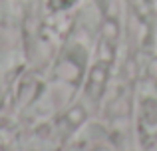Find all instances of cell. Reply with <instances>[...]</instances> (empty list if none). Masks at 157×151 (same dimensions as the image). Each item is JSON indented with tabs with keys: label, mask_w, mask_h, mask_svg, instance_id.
Returning a JSON list of instances; mask_svg holds the SVG:
<instances>
[{
	"label": "cell",
	"mask_w": 157,
	"mask_h": 151,
	"mask_svg": "<svg viewBox=\"0 0 157 151\" xmlns=\"http://www.w3.org/2000/svg\"><path fill=\"white\" fill-rule=\"evenodd\" d=\"M111 76V66L101 62H94L90 66L88 74H86V81H84V96L90 101L98 104L104 97L105 89H107V81Z\"/></svg>",
	"instance_id": "cell-1"
},
{
	"label": "cell",
	"mask_w": 157,
	"mask_h": 151,
	"mask_svg": "<svg viewBox=\"0 0 157 151\" xmlns=\"http://www.w3.org/2000/svg\"><path fill=\"white\" fill-rule=\"evenodd\" d=\"M84 68H86L84 60H80L76 54H72V52H66L56 62V66H54V77L60 80L64 85L76 88V85L84 80V74H86Z\"/></svg>",
	"instance_id": "cell-2"
},
{
	"label": "cell",
	"mask_w": 157,
	"mask_h": 151,
	"mask_svg": "<svg viewBox=\"0 0 157 151\" xmlns=\"http://www.w3.org/2000/svg\"><path fill=\"white\" fill-rule=\"evenodd\" d=\"M115 44L117 42H113V40L98 36L96 50H94V54H96V60H94V62H101V64H107V66H113V62H115Z\"/></svg>",
	"instance_id": "cell-3"
},
{
	"label": "cell",
	"mask_w": 157,
	"mask_h": 151,
	"mask_svg": "<svg viewBox=\"0 0 157 151\" xmlns=\"http://www.w3.org/2000/svg\"><path fill=\"white\" fill-rule=\"evenodd\" d=\"M86 117H88V109H86V105L74 104V105H70V108L64 111V115H62V123H66L72 131H76V129L86 121Z\"/></svg>",
	"instance_id": "cell-4"
},
{
	"label": "cell",
	"mask_w": 157,
	"mask_h": 151,
	"mask_svg": "<svg viewBox=\"0 0 157 151\" xmlns=\"http://www.w3.org/2000/svg\"><path fill=\"white\" fill-rule=\"evenodd\" d=\"M76 2L78 0H46V6L54 14H64V12H68L72 6H76Z\"/></svg>",
	"instance_id": "cell-5"
}]
</instances>
